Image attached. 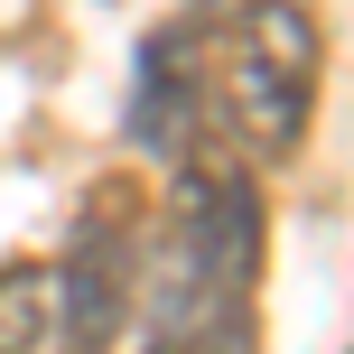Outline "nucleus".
<instances>
[{
    "label": "nucleus",
    "mask_w": 354,
    "mask_h": 354,
    "mask_svg": "<svg viewBox=\"0 0 354 354\" xmlns=\"http://www.w3.org/2000/svg\"><path fill=\"white\" fill-rule=\"evenodd\" d=\"M317 66H326L317 10H299V0H243L233 28H224V66H214L224 122L261 159H289L308 140V112H317Z\"/></svg>",
    "instance_id": "f257e3e1"
},
{
    "label": "nucleus",
    "mask_w": 354,
    "mask_h": 354,
    "mask_svg": "<svg viewBox=\"0 0 354 354\" xmlns=\"http://www.w3.org/2000/svg\"><path fill=\"white\" fill-rule=\"evenodd\" d=\"M131 299H140V270H131V233L84 224L75 252L56 261V326H66V354H103L122 336Z\"/></svg>",
    "instance_id": "f03ea898"
},
{
    "label": "nucleus",
    "mask_w": 354,
    "mask_h": 354,
    "mask_svg": "<svg viewBox=\"0 0 354 354\" xmlns=\"http://www.w3.org/2000/svg\"><path fill=\"white\" fill-rule=\"evenodd\" d=\"M131 140L149 159L187 168L196 159V28L140 47V93H131Z\"/></svg>",
    "instance_id": "7ed1b4c3"
},
{
    "label": "nucleus",
    "mask_w": 354,
    "mask_h": 354,
    "mask_svg": "<svg viewBox=\"0 0 354 354\" xmlns=\"http://www.w3.org/2000/svg\"><path fill=\"white\" fill-rule=\"evenodd\" d=\"M149 317L140 354H252V299H224V289H177V280H140L131 299Z\"/></svg>",
    "instance_id": "20e7f679"
},
{
    "label": "nucleus",
    "mask_w": 354,
    "mask_h": 354,
    "mask_svg": "<svg viewBox=\"0 0 354 354\" xmlns=\"http://www.w3.org/2000/svg\"><path fill=\"white\" fill-rule=\"evenodd\" d=\"M0 354H66V326H56V270H37V261L0 270Z\"/></svg>",
    "instance_id": "39448f33"
}]
</instances>
